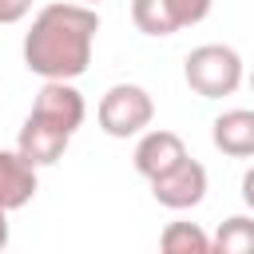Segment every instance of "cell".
Listing matches in <instances>:
<instances>
[{"mask_svg":"<svg viewBox=\"0 0 254 254\" xmlns=\"http://www.w3.org/2000/svg\"><path fill=\"white\" fill-rule=\"evenodd\" d=\"M99 16L91 4H44L24 36V67L40 79H79L91 64Z\"/></svg>","mask_w":254,"mask_h":254,"instance_id":"cell-1","label":"cell"},{"mask_svg":"<svg viewBox=\"0 0 254 254\" xmlns=\"http://www.w3.org/2000/svg\"><path fill=\"white\" fill-rule=\"evenodd\" d=\"M183 79L202 99L234 95L238 83H242V56L230 44H198L183 60Z\"/></svg>","mask_w":254,"mask_h":254,"instance_id":"cell-2","label":"cell"},{"mask_svg":"<svg viewBox=\"0 0 254 254\" xmlns=\"http://www.w3.org/2000/svg\"><path fill=\"white\" fill-rule=\"evenodd\" d=\"M99 127L111 135V139H131V135H143L155 119V99L147 87L139 83H111L99 99Z\"/></svg>","mask_w":254,"mask_h":254,"instance_id":"cell-3","label":"cell"},{"mask_svg":"<svg viewBox=\"0 0 254 254\" xmlns=\"http://www.w3.org/2000/svg\"><path fill=\"white\" fill-rule=\"evenodd\" d=\"M210 4L214 0H131V24L143 36L163 40V36L202 24L210 16Z\"/></svg>","mask_w":254,"mask_h":254,"instance_id":"cell-4","label":"cell"},{"mask_svg":"<svg viewBox=\"0 0 254 254\" xmlns=\"http://www.w3.org/2000/svg\"><path fill=\"white\" fill-rule=\"evenodd\" d=\"M151 198L167 210H190L206 198V167L198 159H183L179 167L163 171L159 179H151Z\"/></svg>","mask_w":254,"mask_h":254,"instance_id":"cell-5","label":"cell"},{"mask_svg":"<svg viewBox=\"0 0 254 254\" xmlns=\"http://www.w3.org/2000/svg\"><path fill=\"white\" fill-rule=\"evenodd\" d=\"M32 111H36L40 119L56 123L60 131L75 135V131L83 127L87 103H83V95H79V87H75L71 79H44V87H40V95H36Z\"/></svg>","mask_w":254,"mask_h":254,"instance_id":"cell-6","label":"cell"},{"mask_svg":"<svg viewBox=\"0 0 254 254\" xmlns=\"http://www.w3.org/2000/svg\"><path fill=\"white\" fill-rule=\"evenodd\" d=\"M67 143H71V135L60 131L56 123L40 119L36 111H28V119H24V127H20V135H16V151H20L32 167H52V163H60L64 151H67Z\"/></svg>","mask_w":254,"mask_h":254,"instance_id":"cell-7","label":"cell"},{"mask_svg":"<svg viewBox=\"0 0 254 254\" xmlns=\"http://www.w3.org/2000/svg\"><path fill=\"white\" fill-rule=\"evenodd\" d=\"M131 159H135V171L151 183V179H159L163 171H171V167H179L187 159V143H183V135H175L167 127H155V131L139 135Z\"/></svg>","mask_w":254,"mask_h":254,"instance_id":"cell-8","label":"cell"},{"mask_svg":"<svg viewBox=\"0 0 254 254\" xmlns=\"http://www.w3.org/2000/svg\"><path fill=\"white\" fill-rule=\"evenodd\" d=\"M210 139L230 159H254V111L230 107L210 123Z\"/></svg>","mask_w":254,"mask_h":254,"instance_id":"cell-9","label":"cell"},{"mask_svg":"<svg viewBox=\"0 0 254 254\" xmlns=\"http://www.w3.org/2000/svg\"><path fill=\"white\" fill-rule=\"evenodd\" d=\"M36 194V167L20 151H0V206L20 210Z\"/></svg>","mask_w":254,"mask_h":254,"instance_id":"cell-10","label":"cell"},{"mask_svg":"<svg viewBox=\"0 0 254 254\" xmlns=\"http://www.w3.org/2000/svg\"><path fill=\"white\" fill-rule=\"evenodd\" d=\"M163 254H210L214 238L198 226V222H167V230L159 234Z\"/></svg>","mask_w":254,"mask_h":254,"instance_id":"cell-11","label":"cell"},{"mask_svg":"<svg viewBox=\"0 0 254 254\" xmlns=\"http://www.w3.org/2000/svg\"><path fill=\"white\" fill-rule=\"evenodd\" d=\"M214 250L218 254H254V218L250 214H230L214 230Z\"/></svg>","mask_w":254,"mask_h":254,"instance_id":"cell-12","label":"cell"},{"mask_svg":"<svg viewBox=\"0 0 254 254\" xmlns=\"http://www.w3.org/2000/svg\"><path fill=\"white\" fill-rule=\"evenodd\" d=\"M36 0H0V24H20Z\"/></svg>","mask_w":254,"mask_h":254,"instance_id":"cell-13","label":"cell"},{"mask_svg":"<svg viewBox=\"0 0 254 254\" xmlns=\"http://www.w3.org/2000/svg\"><path fill=\"white\" fill-rule=\"evenodd\" d=\"M242 202L254 210V167H246V175H242Z\"/></svg>","mask_w":254,"mask_h":254,"instance_id":"cell-14","label":"cell"},{"mask_svg":"<svg viewBox=\"0 0 254 254\" xmlns=\"http://www.w3.org/2000/svg\"><path fill=\"white\" fill-rule=\"evenodd\" d=\"M8 246V206H0V250Z\"/></svg>","mask_w":254,"mask_h":254,"instance_id":"cell-15","label":"cell"},{"mask_svg":"<svg viewBox=\"0 0 254 254\" xmlns=\"http://www.w3.org/2000/svg\"><path fill=\"white\" fill-rule=\"evenodd\" d=\"M75 4H91V8H95V4H103V0H75Z\"/></svg>","mask_w":254,"mask_h":254,"instance_id":"cell-16","label":"cell"},{"mask_svg":"<svg viewBox=\"0 0 254 254\" xmlns=\"http://www.w3.org/2000/svg\"><path fill=\"white\" fill-rule=\"evenodd\" d=\"M250 87H254V71H250Z\"/></svg>","mask_w":254,"mask_h":254,"instance_id":"cell-17","label":"cell"}]
</instances>
